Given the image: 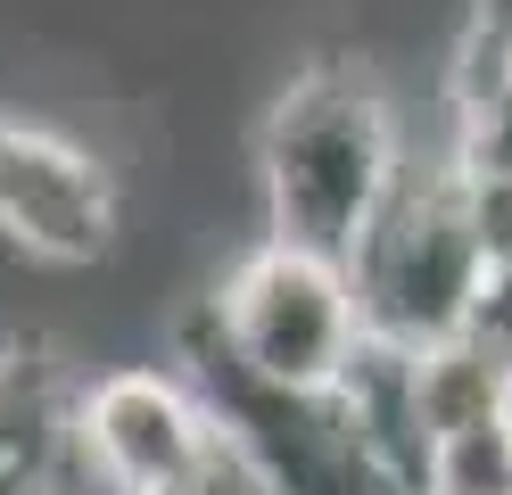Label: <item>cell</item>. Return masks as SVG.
Instances as JSON below:
<instances>
[{
  "instance_id": "obj_1",
  "label": "cell",
  "mask_w": 512,
  "mask_h": 495,
  "mask_svg": "<svg viewBox=\"0 0 512 495\" xmlns=\"http://www.w3.org/2000/svg\"><path fill=\"white\" fill-rule=\"evenodd\" d=\"M413 165V132L364 58H306L281 75L248 132L256 231L290 248L356 256Z\"/></svg>"
},
{
  "instance_id": "obj_2",
  "label": "cell",
  "mask_w": 512,
  "mask_h": 495,
  "mask_svg": "<svg viewBox=\"0 0 512 495\" xmlns=\"http://www.w3.org/2000/svg\"><path fill=\"white\" fill-rule=\"evenodd\" d=\"M182 322H199L232 372L290 388V396H331L372 347L347 256L290 248V240H265V231L223 256V273L207 281V297L182 306Z\"/></svg>"
},
{
  "instance_id": "obj_3",
  "label": "cell",
  "mask_w": 512,
  "mask_h": 495,
  "mask_svg": "<svg viewBox=\"0 0 512 495\" xmlns=\"http://www.w3.org/2000/svg\"><path fill=\"white\" fill-rule=\"evenodd\" d=\"M347 273H356V306H364L372 347L422 355L438 339H463V322L479 306V281H488V256H479V231H471V207H463V174H455L446 149L405 165L397 198L356 240Z\"/></svg>"
},
{
  "instance_id": "obj_4",
  "label": "cell",
  "mask_w": 512,
  "mask_h": 495,
  "mask_svg": "<svg viewBox=\"0 0 512 495\" xmlns=\"http://www.w3.org/2000/svg\"><path fill=\"white\" fill-rule=\"evenodd\" d=\"M124 240V165L42 108H0V248L42 273H100Z\"/></svg>"
},
{
  "instance_id": "obj_5",
  "label": "cell",
  "mask_w": 512,
  "mask_h": 495,
  "mask_svg": "<svg viewBox=\"0 0 512 495\" xmlns=\"http://www.w3.org/2000/svg\"><path fill=\"white\" fill-rule=\"evenodd\" d=\"M166 355L207 388L223 438L256 462V479L273 495H389V479H380V462H372V446H364V429H356L339 388L331 396H290V388L248 380V372L223 363V347L199 322H174Z\"/></svg>"
},
{
  "instance_id": "obj_6",
  "label": "cell",
  "mask_w": 512,
  "mask_h": 495,
  "mask_svg": "<svg viewBox=\"0 0 512 495\" xmlns=\"http://www.w3.org/2000/svg\"><path fill=\"white\" fill-rule=\"evenodd\" d=\"M67 429H75V462L108 495H166L223 446L207 388L174 355L91 363L67 396Z\"/></svg>"
},
{
  "instance_id": "obj_7",
  "label": "cell",
  "mask_w": 512,
  "mask_h": 495,
  "mask_svg": "<svg viewBox=\"0 0 512 495\" xmlns=\"http://www.w3.org/2000/svg\"><path fill=\"white\" fill-rule=\"evenodd\" d=\"M75 380L34 339H0V495H50L75 462Z\"/></svg>"
},
{
  "instance_id": "obj_8",
  "label": "cell",
  "mask_w": 512,
  "mask_h": 495,
  "mask_svg": "<svg viewBox=\"0 0 512 495\" xmlns=\"http://www.w3.org/2000/svg\"><path fill=\"white\" fill-rule=\"evenodd\" d=\"M405 396H413V421L422 438H455V429H479V421H504L512 413V363L488 355L463 330V339H438L422 355H405Z\"/></svg>"
},
{
  "instance_id": "obj_9",
  "label": "cell",
  "mask_w": 512,
  "mask_h": 495,
  "mask_svg": "<svg viewBox=\"0 0 512 495\" xmlns=\"http://www.w3.org/2000/svg\"><path fill=\"white\" fill-rule=\"evenodd\" d=\"M422 495H512V413L438 438L430 471H422Z\"/></svg>"
},
{
  "instance_id": "obj_10",
  "label": "cell",
  "mask_w": 512,
  "mask_h": 495,
  "mask_svg": "<svg viewBox=\"0 0 512 495\" xmlns=\"http://www.w3.org/2000/svg\"><path fill=\"white\" fill-rule=\"evenodd\" d=\"M463 207H471V231H479V256L488 264H512V174L504 165H463Z\"/></svg>"
},
{
  "instance_id": "obj_11",
  "label": "cell",
  "mask_w": 512,
  "mask_h": 495,
  "mask_svg": "<svg viewBox=\"0 0 512 495\" xmlns=\"http://www.w3.org/2000/svg\"><path fill=\"white\" fill-rule=\"evenodd\" d=\"M471 339L512 363V264H488V281H479V306H471Z\"/></svg>"
},
{
  "instance_id": "obj_12",
  "label": "cell",
  "mask_w": 512,
  "mask_h": 495,
  "mask_svg": "<svg viewBox=\"0 0 512 495\" xmlns=\"http://www.w3.org/2000/svg\"><path fill=\"white\" fill-rule=\"evenodd\" d=\"M166 495H273V487L256 479V462H248V454H240L232 438H223V446H215V454L199 462V471H190L182 487H166Z\"/></svg>"
}]
</instances>
